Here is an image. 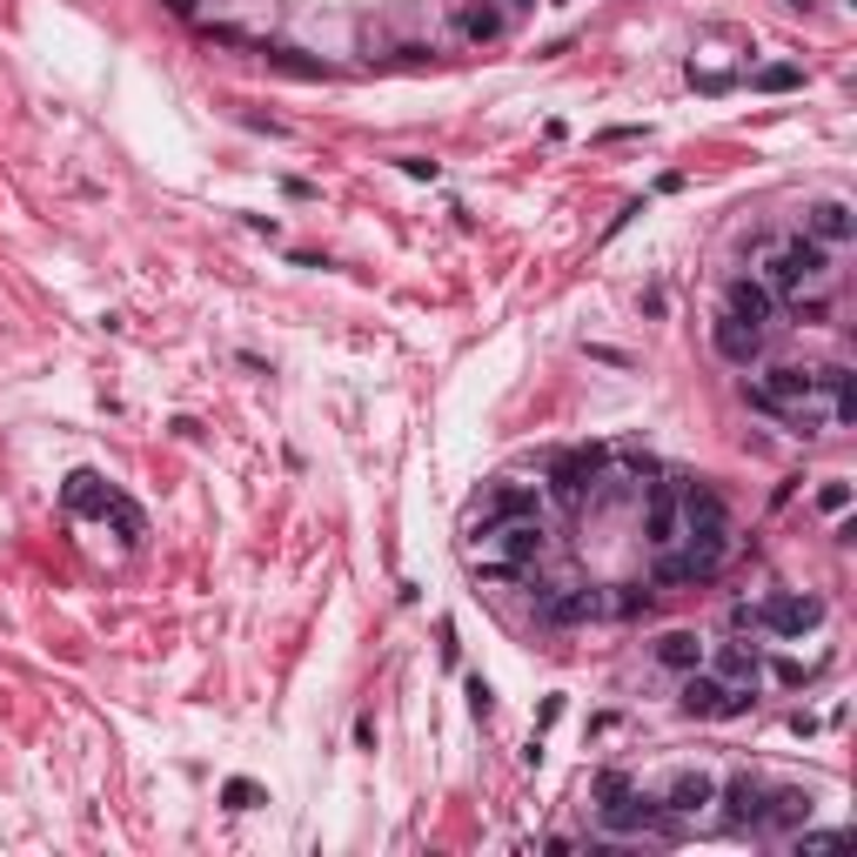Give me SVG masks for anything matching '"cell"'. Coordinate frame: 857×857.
Here are the masks:
<instances>
[{"instance_id":"1","label":"cell","mask_w":857,"mask_h":857,"mask_svg":"<svg viewBox=\"0 0 857 857\" xmlns=\"http://www.w3.org/2000/svg\"><path fill=\"white\" fill-rule=\"evenodd\" d=\"M676 509H683V537L663 550L656 577L691 590V583H711L731 557V502L717 496V482L697 476V482H676Z\"/></svg>"},{"instance_id":"2","label":"cell","mask_w":857,"mask_h":857,"mask_svg":"<svg viewBox=\"0 0 857 857\" xmlns=\"http://www.w3.org/2000/svg\"><path fill=\"white\" fill-rule=\"evenodd\" d=\"M462 550H469V570H482V577H517L523 563L543 557V517H496V523L469 530Z\"/></svg>"},{"instance_id":"3","label":"cell","mask_w":857,"mask_h":857,"mask_svg":"<svg viewBox=\"0 0 857 857\" xmlns=\"http://www.w3.org/2000/svg\"><path fill=\"white\" fill-rule=\"evenodd\" d=\"M824 275H830V248H824V242H810V235L771 242V248H764V268H757V282H764L771 295H804V288H824Z\"/></svg>"},{"instance_id":"4","label":"cell","mask_w":857,"mask_h":857,"mask_svg":"<svg viewBox=\"0 0 857 857\" xmlns=\"http://www.w3.org/2000/svg\"><path fill=\"white\" fill-rule=\"evenodd\" d=\"M744 402L764 409V416H790L804 402H817V369H797V363H771L764 376L744 382Z\"/></svg>"},{"instance_id":"5","label":"cell","mask_w":857,"mask_h":857,"mask_svg":"<svg viewBox=\"0 0 857 857\" xmlns=\"http://www.w3.org/2000/svg\"><path fill=\"white\" fill-rule=\"evenodd\" d=\"M603 469H610V449H596V442L563 449V456L550 462V496H557L563 509H583V502L603 489Z\"/></svg>"},{"instance_id":"6","label":"cell","mask_w":857,"mask_h":857,"mask_svg":"<svg viewBox=\"0 0 857 857\" xmlns=\"http://www.w3.org/2000/svg\"><path fill=\"white\" fill-rule=\"evenodd\" d=\"M683 717H744L757 697L751 683H724V676H704V670H683Z\"/></svg>"},{"instance_id":"7","label":"cell","mask_w":857,"mask_h":857,"mask_svg":"<svg viewBox=\"0 0 857 857\" xmlns=\"http://www.w3.org/2000/svg\"><path fill=\"white\" fill-rule=\"evenodd\" d=\"M596 817H603L610 830H650V824H656V804H650V790H636L630 777L603 771V777H596Z\"/></svg>"},{"instance_id":"8","label":"cell","mask_w":857,"mask_h":857,"mask_svg":"<svg viewBox=\"0 0 857 857\" xmlns=\"http://www.w3.org/2000/svg\"><path fill=\"white\" fill-rule=\"evenodd\" d=\"M650 804H656V817H697L704 804H717V777L697 771V764H683V771H670V777L650 790Z\"/></svg>"},{"instance_id":"9","label":"cell","mask_w":857,"mask_h":857,"mask_svg":"<svg viewBox=\"0 0 857 857\" xmlns=\"http://www.w3.org/2000/svg\"><path fill=\"white\" fill-rule=\"evenodd\" d=\"M496 517H537V489H523V482H489V489L462 509V537L482 530V523H496Z\"/></svg>"},{"instance_id":"10","label":"cell","mask_w":857,"mask_h":857,"mask_svg":"<svg viewBox=\"0 0 857 857\" xmlns=\"http://www.w3.org/2000/svg\"><path fill=\"white\" fill-rule=\"evenodd\" d=\"M817 623H824V603H817V596L784 590V596L757 603V630H771V636H810Z\"/></svg>"},{"instance_id":"11","label":"cell","mask_w":857,"mask_h":857,"mask_svg":"<svg viewBox=\"0 0 857 857\" xmlns=\"http://www.w3.org/2000/svg\"><path fill=\"white\" fill-rule=\"evenodd\" d=\"M650 496H643V537H650V550L663 557L676 537H683V509H676V482H643Z\"/></svg>"},{"instance_id":"12","label":"cell","mask_w":857,"mask_h":857,"mask_svg":"<svg viewBox=\"0 0 857 857\" xmlns=\"http://www.w3.org/2000/svg\"><path fill=\"white\" fill-rule=\"evenodd\" d=\"M804 235H810V242H824V248H844V242L857 235V215H850V202H837V195L810 202V208H804Z\"/></svg>"},{"instance_id":"13","label":"cell","mask_w":857,"mask_h":857,"mask_svg":"<svg viewBox=\"0 0 857 857\" xmlns=\"http://www.w3.org/2000/svg\"><path fill=\"white\" fill-rule=\"evenodd\" d=\"M711 349H717L724 363L751 369L757 349H764V328H751V322H737V315H717V322H711Z\"/></svg>"},{"instance_id":"14","label":"cell","mask_w":857,"mask_h":857,"mask_svg":"<svg viewBox=\"0 0 857 857\" xmlns=\"http://www.w3.org/2000/svg\"><path fill=\"white\" fill-rule=\"evenodd\" d=\"M724 315H737V322H751V328H764L771 315H777V295L757 282V275H737L731 288H724Z\"/></svg>"},{"instance_id":"15","label":"cell","mask_w":857,"mask_h":857,"mask_svg":"<svg viewBox=\"0 0 857 857\" xmlns=\"http://www.w3.org/2000/svg\"><path fill=\"white\" fill-rule=\"evenodd\" d=\"M61 496H68V509H74V517H101V523H108V509L121 502V489H114V482H101L94 469H74Z\"/></svg>"},{"instance_id":"16","label":"cell","mask_w":857,"mask_h":857,"mask_svg":"<svg viewBox=\"0 0 857 857\" xmlns=\"http://www.w3.org/2000/svg\"><path fill=\"white\" fill-rule=\"evenodd\" d=\"M717 797L731 804V824L764 830V804H771V784L764 777H731V784H717Z\"/></svg>"},{"instance_id":"17","label":"cell","mask_w":857,"mask_h":857,"mask_svg":"<svg viewBox=\"0 0 857 857\" xmlns=\"http://www.w3.org/2000/svg\"><path fill=\"white\" fill-rule=\"evenodd\" d=\"M603 610H610V603H603L596 590H550V596H543V616H550V623H590V616H603Z\"/></svg>"},{"instance_id":"18","label":"cell","mask_w":857,"mask_h":857,"mask_svg":"<svg viewBox=\"0 0 857 857\" xmlns=\"http://www.w3.org/2000/svg\"><path fill=\"white\" fill-rule=\"evenodd\" d=\"M656 663L663 670H704V636L697 630H663L656 636Z\"/></svg>"},{"instance_id":"19","label":"cell","mask_w":857,"mask_h":857,"mask_svg":"<svg viewBox=\"0 0 857 857\" xmlns=\"http://www.w3.org/2000/svg\"><path fill=\"white\" fill-rule=\"evenodd\" d=\"M717 676H724V683H751V691H757V650H751V643H731V650L717 656Z\"/></svg>"},{"instance_id":"20","label":"cell","mask_w":857,"mask_h":857,"mask_svg":"<svg viewBox=\"0 0 857 857\" xmlns=\"http://www.w3.org/2000/svg\"><path fill=\"white\" fill-rule=\"evenodd\" d=\"M462 34L469 41H496L502 34V14L489 8V0H476V8H462Z\"/></svg>"},{"instance_id":"21","label":"cell","mask_w":857,"mask_h":857,"mask_svg":"<svg viewBox=\"0 0 857 857\" xmlns=\"http://www.w3.org/2000/svg\"><path fill=\"white\" fill-rule=\"evenodd\" d=\"M797 81H804V74H797L790 61H771V68H757V74H751V88H757V94H784V88H797Z\"/></svg>"},{"instance_id":"22","label":"cell","mask_w":857,"mask_h":857,"mask_svg":"<svg viewBox=\"0 0 857 857\" xmlns=\"http://www.w3.org/2000/svg\"><path fill=\"white\" fill-rule=\"evenodd\" d=\"M817 509H824V517H844V509H850V482H844V476H830V482L817 489Z\"/></svg>"},{"instance_id":"23","label":"cell","mask_w":857,"mask_h":857,"mask_svg":"<svg viewBox=\"0 0 857 857\" xmlns=\"http://www.w3.org/2000/svg\"><path fill=\"white\" fill-rule=\"evenodd\" d=\"M222 797H228V810H255V804H262V790H255L248 777H228V790H222Z\"/></svg>"},{"instance_id":"24","label":"cell","mask_w":857,"mask_h":857,"mask_svg":"<svg viewBox=\"0 0 857 857\" xmlns=\"http://www.w3.org/2000/svg\"><path fill=\"white\" fill-rule=\"evenodd\" d=\"M844 830H797V850H837Z\"/></svg>"},{"instance_id":"25","label":"cell","mask_w":857,"mask_h":857,"mask_svg":"<svg viewBox=\"0 0 857 857\" xmlns=\"http://www.w3.org/2000/svg\"><path fill=\"white\" fill-rule=\"evenodd\" d=\"M489 704H496V697H489V683H482V676H469V711H476V717H489Z\"/></svg>"},{"instance_id":"26","label":"cell","mask_w":857,"mask_h":857,"mask_svg":"<svg viewBox=\"0 0 857 857\" xmlns=\"http://www.w3.org/2000/svg\"><path fill=\"white\" fill-rule=\"evenodd\" d=\"M402 167H409L416 182H436V161H422V154H402Z\"/></svg>"},{"instance_id":"27","label":"cell","mask_w":857,"mask_h":857,"mask_svg":"<svg viewBox=\"0 0 857 857\" xmlns=\"http://www.w3.org/2000/svg\"><path fill=\"white\" fill-rule=\"evenodd\" d=\"M731 623L737 630H757V603H731Z\"/></svg>"},{"instance_id":"28","label":"cell","mask_w":857,"mask_h":857,"mask_svg":"<svg viewBox=\"0 0 857 857\" xmlns=\"http://www.w3.org/2000/svg\"><path fill=\"white\" fill-rule=\"evenodd\" d=\"M161 8H167V14H195V0H161Z\"/></svg>"},{"instance_id":"29","label":"cell","mask_w":857,"mask_h":857,"mask_svg":"<svg viewBox=\"0 0 857 857\" xmlns=\"http://www.w3.org/2000/svg\"><path fill=\"white\" fill-rule=\"evenodd\" d=\"M790 8H810V0H790Z\"/></svg>"},{"instance_id":"30","label":"cell","mask_w":857,"mask_h":857,"mask_svg":"<svg viewBox=\"0 0 857 857\" xmlns=\"http://www.w3.org/2000/svg\"><path fill=\"white\" fill-rule=\"evenodd\" d=\"M523 8H537V0H523Z\"/></svg>"}]
</instances>
